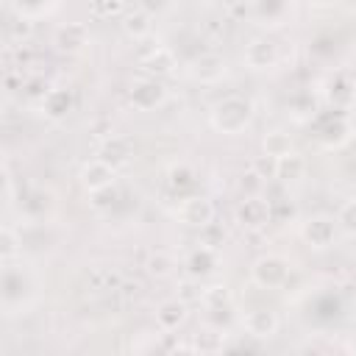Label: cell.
<instances>
[{
  "label": "cell",
  "mask_w": 356,
  "mask_h": 356,
  "mask_svg": "<svg viewBox=\"0 0 356 356\" xmlns=\"http://www.w3.org/2000/svg\"><path fill=\"white\" fill-rule=\"evenodd\" d=\"M253 122V103L239 95H228L211 108V125L220 134H242Z\"/></svg>",
  "instance_id": "6da1fadb"
},
{
  "label": "cell",
  "mask_w": 356,
  "mask_h": 356,
  "mask_svg": "<svg viewBox=\"0 0 356 356\" xmlns=\"http://www.w3.org/2000/svg\"><path fill=\"white\" fill-rule=\"evenodd\" d=\"M286 275H289V261H286L284 256H278V253H264V256H259V259L253 261V267H250V278H253L259 286H264V289L281 286V284L286 281Z\"/></svg>",
  "instance_id": "7a4b0ae2"
},
{
  "label": "cell",
  "mask_w": 356,
  "mask_h": 356,
  "mask_svg": "<svg viewBox=\"0 0 356 356\" xmlns=\"http://www.w3.org/2000/svg\"><path fill=\"white\" fill-rule=\"evenodd\" d=\"M131 103L142 111H150V108H159L164 100H167V89L161 86L159 78H150V75H142L131 83Z\"/></svg>",
  "instance_id": "3957f363"
},
{
  "label": "cell",
  "mask_w": 356,
  "mask_h": 356,
  "mask_svg": "<svg viewBox=\"0 0 356 356\" xmlns=\"http://www.w3.org/2000/svg\"><path fill=\"white\" fill-rule=\"evenodd\" d=\"M175 214H178V220H181L184 225L203 228L206 222L214 220V203H211L209 197H203V195H186V197L178 203Z\"/></svg>",
  "instance_id": "277c9868"
},
{
  "label": "cell",
  "mask_w": 356,
  "mask_h": 356,
  "mask_svg": "<svg viewBox=\"0 0 356 356\" xmlns=\"http://www.w3.org/2000/svg\"><path fill=\"white\" fill-rule=\"evenodd\" d=\"M300 236H303L306 245H312V248H328V245H334V239H337V222H334V217H328V214H314V217L303 220Z\"/></svg>",
  "instance_id": "5b68a950"
},
{
  "label": "cell",
  "mask_w": 356,
  "mask_h": 356,
  "mask_svg": "<svg viewBox=\"0 0 356 356\" xmlns=\"http://www.w3.org/2000/svg\"><path fill=\"white\" fill-rule=\"evenodd\" d=\"M114 178H117V170L111 164H106L103 159H92L81 167L78 172V181L86 192H97V189H106V186H114Z\"/></svg>",
  "instance_id": "8992f818"
},
{
  "label": "cell",
  "mask_w": 356,
  "mask_h": 356,
  "mask_svg": "<svg viewBox=\"0 0 356 356\" xmlns=\"http://www.w3.org/2000/svg\"><path fill=\"white\" fill-rule=\"evenodd\" d=\"M242 325H245L248 337H253V339H270V337L278 334L281 320H278V314L273 309H250L242 317Z\"/></svg>",
  "instance_id": "52a82bcc"
},
{
  "label": "cell",
  "mask_w": 356,
  "mask_h": 356,
  "mask_svg": "<svg viewBox=\"0 0 356 356\" xmlns=\"http://www.w3.org/2000/svg\"><path fill=\"white\" fill-rule=\"evenodd\" d=\"M97 159H103V161H106V164H111L114 170L128 167V164H131V159H134V145H131V139L111 134L108 139H103V142H100Z\"/></svg>",
  "instance_id": "ba28073f"
},
{
  "label": "cell",
  "mask_w": 356,
  "mask_h": 356,
  "mask_svg": "<svg viewBox=\"0 0 356 356\" xmlns=\"http://www.w3.org/2000/svg\"><path fill=\"white\" fill-rule=\"evenodd\" d=\"M178 67L175 61V53L164 44H156L147 56H142V75H150V78H167L172 75Z\"/></svg>",
  "instance_id": "9c48e42d"
},
{
  "label": "cell",
  "mask_w": 356,
  "mask_h": 356,
  "mask_svg": "<svg viewBox=\"0 0 356 356\" xmlns=\"http://www.w3.org/2000/svg\"><path fill=\"white\" fill-rule=\"evenodd\" d=\"M270 220V200H261V195L256 197H245L236 206V222L242 228H261Z\"/></svg>",
  "instance_id": "30bf717a"
},
{
  "label": "cell",
  "mask_w": 356,
  "mask_h": 356,
  "mask_svg": "<svg viewBox=\"0 0 356 356\" xmlns=\"http://www.w3.org/2000/svg\"><path fill=\"white\" fill-rule=\"evenodd\" d=\"M53 42L61 53H78L89 44V28H86V22H67L56 31Z\"/></svg>",
  "instance_id": "8fae6325"
},
{
  "label": "cell",
  "mask_w": 356,
  "mask_h": 356,
  "mask_svg": "<svg viewBox=\"0 0 356 356\" xmlns=\"http://www.w3.org/2000/svg\"><path fill=\"white\" fill-rule=\"evenodd\" d=\"M275 61H278V44H275L273 39H267V36L253 39V42L245 47V64H248L250 70H267V67H273Z\"/></svg>",
  "instance_id": "7c38bea8"
},
{
  "label": "cell",
  "mask_w": 356,
  "mask_h": 356,
  "mask_svg": "<svg viewBox=\"0 0 356 356\" xmlns=\"http://www.w3.org/2000/svg\"><path fill=\"white\" fill-rule=\"evenodd\" d=\"M189 72H192V78L200 81V83H217V81L225 75V61H222V56H217V53H200L197 58H192Z\"/></svg>",
  "instance_id": "4fadbf2b"
},
{
  "label": "cell",
  "mask_w": 356,
  "mask_h": 356,
  "mask_svg": "<svg viewBox=\"0 0 356 356\" xmlns=\"http://www.w3.org/2000/svg\"><path fill=\"white\" fill-rule=\"evenodd\" d=\"M72 92L64 89V86H56L50 89L42 100H39V111L47 117V120H64L70 111H72Z\"/></svg>",
  "instance_id": "5bb4252c"
},
{
  "label": "cell",
  "mask_w": 356,
  "mask_h": 356,
  "mask_svg": "<svg viewBox=\"0 0 356 356\" xmlns=\"http://www.w3.org/2000/svg\"><path fill=\"white\" fill-rule=\"evenodd\" d=\"M250 14L259 25H281L289 17V0H250Z\"/></svg>",
  "instance_id": "9a60e30c"
},
{
  "label": "cell",
  "mask_w": 356,
  "mask_h": 356,
  "mask_svg": "<svg viewBox=\"0 0 356 356\" xmlns=\"http://www.w3.org/2000/svg\"><path fill=\"white\" fill-rule=\"evenodd\" d=\"M217 267H220V256H217V250L209 248V245H200V248H195V250L186 256V275L206 278V275H211Z\"/></svg>",
  "instance_id": "2e32d148"
},
{
  "label": "cell",
  "mask_w": 356,
  "mask_h": 356,
  "mask_svg": "<svg viewBox=\"0 0 356 356\" xmlns=\"http://www.w3.org/2000/svg\"><path fill=\"white\" fill-rule=\"evenodd\" d=\"M184 320H186V303H184L181 298L164 300V303L159 306V312H156V323H159L161 331H175Z\"/></svg>",
  "instance_id": "e0dca14e"
},
{
  "label": "cell",
  "mask_w": 356,
  "mask_h": 356,
  "mask_svg": "<svg viewBox=\"0 0 356 356\" xmlns=\"http://www.w3.org/2000/svg\"><path fill=\"white\" fill-rule=\"evenodd\" d=\"M306 175V159L300 153H286L281 159H275V178L284 181V184H292V181H300Z\"/></svg>",
  "instance_id": "ac0fdd59"
},
{
  "label": "cell",
  "mask_w": 356,
  "mask_h": 356,
  "mask_svg": "<svg viewBox=\"0 0 356 356\" xmlns=\"http://www.w3.org/2000/svg\"><path fill=\"white\" fill-rule=\"evenodd\" d=\"M125 278L117 273V270H108V267H95L86 273V289L92 292H114Z\"/></svg>",
  "instance_id": "d6986e66"
},
{
  "label": "cell",
  "mask_w": 356,
  "mask_h": 356,
  "mask_svg": "<svg viewBox=\"0 0 356 356\" xmlns=\"http://www.w3.org/2000/svg\"><path fill=\"white\" fill-rule=\"evenodd\" d=\"M122 31H125L128 36H134V39H145V36L153 31V17H150V11H145V8L128 11V14L122 17Z\"/></svg>",
  "instance_id": "ffe728a7"
},
{
  "label": "cell",
  "mask_w": 356,
  "mask_h": 356,
  "mask_svg": "<svg viewBox=\"0 0 356 356\" xmlns=\"http://www.w3.org/2000/svg\"><path fill=\"white\" fill-rule=\"evenodd\" d=\"M192 350L195 353H220L225 348V334L217 331V328H203L192 337Z\"/></svg>",
  "instance_id": "44dd1931"
},
{
  "label": "cell",
  "mask_w": 356,
  "mask_h": 356,
  "mask_svg": "<svg viewBox=\"0 0 356 356\" xmlns=\"http://www.w3.org/2000/svg\"><path fill=\"white\" fill-rule=\"evenodd\" d=\"M348 134H350V125H348L342 117H334V120H328V122L317 131V139H320L325 147H337V145H342V142L348 139Z\"/></svg>",
  "instance_id": "7402d4cb"
},
{
  "label": "cell",
  "mask_w": 356,
  "mask_h": 356,
  "mask_svg": "<svg viewBox=\"0 0 356 356\" xmlns=\"http://www.w3.org/2000/svg\"><path fill=\"white\" fill-rule=\"evenodd\" d=\"M195 170L186 164V161H178V164H170V170H167V184L178 192V195H184L186 189H192L195 186Z\"/></svg>",
  "instance_id": "603a6c76"
},
{
  "label": "cell",
  "mask_w": 356,
  "mask_h": 356,
  "mask_svg": "<svg viewBox=\"0 0 356 356\" xmlns=\"http://www.w3.org/2000/svg\"><path fill=\"white\" fill-rule=\"evenodd\" d=\"M261 147H264V153H267V156L281 159V156L292 153V139H289V134H284V131H270V134L264 136Z\"/></svg>",
  "instance_id": "cb8c5ba5"
},
{
  "label": "cell",
  "mask_w": 356,
  "mask_h": 356,
  "mask_svg": "<svg viewBox=\"0 0 356 356\" xmlns=\"http://www.w3.org/2000/svg\"><path fill=\"white\" fill-rule=\"evenodd\" d=\"M33 36V17L17 14L8 25V42L11 44H28V39Z\"/></svg>",
  "instance_id": "d4e9b609"
},
{
  "label": "cell",
  "mask_w": 356,
  "mask_h": 356,
  "mask_svg": "<svg viewBox=\"0 0 356 356\" xmlns=\"http://www.w3.org/2000/svg\"><path fill=\"white\" fill-rule=\"evenodd\" d=\"M203 306L206 309H228L231 306V292L225 284H211V286H203Z\"/></svg>",
  "instance_id": "484cf974"
},
{
  "label": "cell",
  "mask_w": 356,
  "mask_h": 356,
  "mask_svg": "<svg viewBox=\"0 0 356 356\" xmlns=\"http://www.w3.org/2000/svg\"><path fill=\"white\" fill-rule=\"evenodd\" d=\"M147 273L150 275H156V278H167L170 273H172V267H175V259H172V253H167V250H153L150 256H147Z\"/></svg>",
  "instance_id": "4316f807"
},
{
  "label": "cell",
  "mask_w": 356,
  "mask_h": 356,
  "mask_svg": "<svg viewBox=\"0 0 356 356\" xmlns=\"http://www.w3.org/2000/svg\"><path fill=\"white\" fill-rule=\"evenodd\" d=\"M17 253H19V236L11 225H3V231H0V256H3V261L8 264Z\"/></svg>",
  "instance_id": "83f0119b"
},
{
  "label": "cell",
  "mask_w": 356,
  "mask_h": 356,
  "mask_svg": "<svg viewBox=\"0 0 356 356\" xmlns=\"http://www.w3.org/2000/svg\"><path fill=\"white\" fill-rule=\"evenodd\" d=\"M200 231V245H209V248H214V250H220L222 248V242H225V228L220 225V222H206L203 228H197Z\"/></svg>",
  "instance_id": "f1b7e54d"
},
{
  "label": "cell",
  "mask_w": 356,
  "mask_h": 356,
  "mask_svg": "<svg viewBox=\"0 0 356 356\" xmlns=\"http://www.w3.org/2000/svg\"><path fill=\"white\" fill-rule=\"evenodd\" d=\"M53 6H56V0H14L17 14H25V17H33V19L47 14Z\"/></svg>",
  "instance_id": "f546056e"
},
{
  "label": "cell",
  "mask_w": 356,
  "mask_h": 356,
  "mask_svg": "<svg viewBox=\"0 0 356 356\" xmlns=\"http://www.w3.org/2000/svg\"><path fill=\"white\" fill-rule=\"evenodd\" d=\"M264 184H267V178L259 175L253 167H250L248 172H242V178H239V189L245 192V197H256V195H261Z\"/></svg>",
  "instance_id": "4dcf8cb0"
},
{
  "label": "cell",
  "mask_w": 356,
  "mask_h": 356,
  "mask_svg": "<svg viewBox=\"0 0 356 356\" xmlns=\"http://www.w3.org/2000/svg\"><path fill=\"white\" fill-rule=\"evenodd\" d=\"M184 303H192V300H203V286H200V278L195 275H186L184 281H178V295Z\"/></svg>",
  "instance_id": "1f68e13d"
},
{
  "label": "cell",
  "mask_w": 356,
  "mask_h": 356,
  "mask_svg": "<svg viewBox=\"0 0 356 356\" xmlns=\"http://www.w3.org/2000/svg\"><path fill=\"white\" fill-rule=\"evenodd\" d=\"M125 11V0H92V14L100 19L120 17Z\"/></svg>",
  "instance_id": "d6a6232c"
},
{
  "label": "cell",
  "mask_w": 356,
  "mask_h": 356,
  "mask_svg": "<svg viewBox=\"0 0 356 356\" xmlns=\"http://www.w3.org/2000/svg\"><path fill=\"white\" fill-rule=\"evenodd\" d=\"M331 100H334V106H348L353 97H356V89H353V83H348L342 75L337 78V83H331Z\"/></svg>",
  "instance_id": "836d02e7"
},
{
  "label": "cell",
  "mask_w": 356,
  "mask_h": 356,
  "mask_svg": "<svg viewBox=\"0 0 356 356\" xmlns=\"http://www.w3.org/2000/svg\"><path fill=\"white\" fill-rule=\"evenodd\" d=\"M50 200H53L50 192H31L22 206H25V211H31V214H44V209L50 206Z\"/></svg>",
  "instance_id": "e575fe53"
},
{
  "label": "cell",
  "mask_w": 356,
  "mask_h": 356,
  "mask_svg": "<svg viewBox=\"0 0 356 356\" xmlns=\"http://www.w3.org/2000/svg\"><path fill=\"white\" fill-rule=\"evenodd\" d=\"M337 222H339L348 234H356V197L348 200V203H342V209H339V214H337Z\"/></svg>",
  "instance_id": "d590c367"
},
{
  "label": "cell",
  "mask_w": 356,
  "mask_h": 356,
  "mask_svg": "<svg viewBox=\"0 0 356 356\" xmlns=\"http://www.w3.org/2000/svg\"><path fill=\"white\" fill-rule=\"evenodd\" d=\"M114 200H117V192H114V186H106V189H97V192H89V203H92V209H111L114 206Z\"/></svg>",
  "instance_id": "8d00e7d4"
},
{
  "label": "cell",
  "mask_w": 356,
  "mask_h": 356,
  "mask_svg": "<svg viewBox=\"0 0 356 356\" xmlns=\"http://www.w3.org/2000/svg\"><path fill=\"white\" fill-rule=\"evenodd\" d=\"M253 170H256L259 175H264L267 181H270V178H275V159L264 153L261 159H256V161H253Z\"/></svg>",
  "instance_id": "74e56055"
},
{
  "label": "cell",
  "mask_w": 356,
  "mask_h": 356,
  "mask_svg": "<svg viewBox=\"0 0 356 356\" xmlns=\"http://www.w3.org/2000/svg\"><path fill=\"white\" fill-rule=\"evenodd\" d=\"M92 131L97 134V136H103V139H108L114 131H111V122H103V120H95L92 122Z\"/></svg>",
  "instance_id": "f35d334b"
},
{
  "label": "cell",
  "mask_w": 356,
  "mask_h": 356,
  "mask_svg": "<svg viewBox=\"0 0 356 356\" xmlns=\"http://www.w3.org/2000/svg\"><path fill=\"white\" fill-rule=\"evenodd\" d=\"M348 350H350V353H356V334L350 337V342H348Z\"/></svg>",
  "instance_id": "ab89813d"
}]
</instances>
